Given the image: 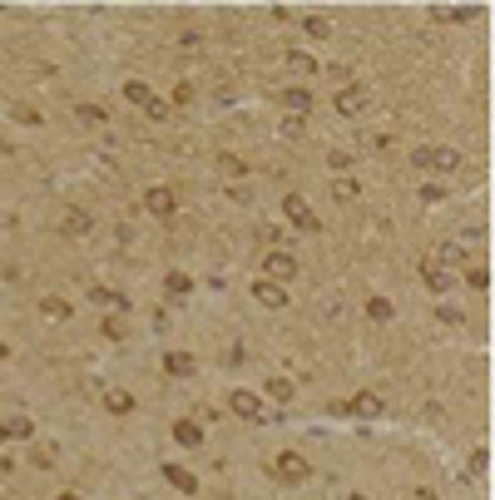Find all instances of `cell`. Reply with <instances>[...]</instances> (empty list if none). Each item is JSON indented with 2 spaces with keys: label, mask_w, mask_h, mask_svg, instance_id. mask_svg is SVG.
<instances>
[{
  "label": "cell",
  "mask_w": 495,
  "mask_h": 500,
  "mask_svg": "<svg viewBox=\"0 0 495 500\" xmlns=\"http://www.w3.org/2000/svg\"><path fill=\"white\" fill-rule=\"evenodd\" d=\"M283 213H288V223H293L297 233H322V218L312 213V203L302 199V194H288L283 199Z\"/></svg>",
  "instance_id": "1"
},
{
  "label": "cell",
  "mask_w": 495,
  "mask_h": 500,
  "mask_svg": "<svg viewBox=\"0 0 495 500\" xmlns=\"http://www.w3.org/2000/svg\"><path fill=\"white\" fill-rule=\"evenodd\" d=\"M411 164H416V169H436V174H451V169L461 164V154H456V149H436V144H426V149H416V154H411Z\"/></svg>",
  "instance_id": "2"
},
{
  "label": "cell",
  "mask_w": 495,
  "mask_h": 500,
  "mask_svg": "<svg viewBox=\"0 0 495 500\" xmlns=\"http://www.w3.org/2000/svg\"><path fill=\"white\" fill-rule=\"evenodd\" d=\"M367 109H372V90H367V85H342V90H337V114L362 119Z\"/></svg>",
  "instance_id": "3"
},
{
  "label": "cell",
  "mask_w": 495,
  "mask_h": 500,
  "mask_svg": "<svg viewBox=\"0 0 495 500\" xmlns=\"http://www.w3.org/2000/svg\"><path fill=\"white\" fill-rule=\"evenodd\" d=\"M273 471H278V481H288V486H302V481L312 476V466H307L297 451H283V456L273 461Z\"/></svg>",
  "instance_id": "4"
},
{
  "label": "cell",
  "mask_w": 495,
  "mask_h": 500,
  "mask_svg": "<svg viewBox=\"0 0 495 500\" xmlns=\"http://www.w3.org/2000/svg\"><path fill=\"white\" fill-rule=\"evenodd\" d=\"M263 273H268V283L283 288V283H293V278H297V258H293V253H268V258H263Z\"/></svg>",
  "instance_id": "5"
},
{
  "label": "cell",
  "mask_w": 495,
  "mask_h": 500,
  "mask_svg": "<svg viewBox=\"0 0 495 500\" xmlns=\"http://www.w3.org/2000/svg\"><path fill=\"white\" fill-rule=\"evenodd\" d=\"M144 208H149L154 218H174V208H179V194H174V189H164V184H154V189L144 194Z\"/></svg>",
  "instance_id": "6"
},
{
  "label": "cell",
  "mask_w": 495,
  "mask_h": 500,
  "mask_svg": "<svg viewBox=\"0 0 495 500\" xmlns=\"http://www.w3.org/2000/svg\"><path fill=\"white\" fill-rule=\"evenodd\" d=\"M253 302H263V307H273V312H283V307H288V288H278V283H268V278H258V283H253Z\"/></svg>",
  "instance_id": "7"
},
{
  "label": "cell",
  "mask_w": 495,
  "mask_h": 500,
  "mask_svg": "<svg viewBox=\"0 0 495 500\" xmlns=\"http://www.w3.org/2000/svg\"><path fill=\"white\" fill-rule=\"evenodd\" d=\"M90 228H95V218H90L85 208H65V213H60V233H65V238H85Z\"/></svg>",
  "instance_id": "8"
},
{
  "label": "cell",
  "mask_w": 495,
  "mask_h": 500,
  "mask_svg": "<svg viewBox=\"0 0 495 500\" xmlns=\"http://www.w3.org/2000/svg\"><path fill=\"white\" fill-rule=\"evenodd\" d=\"M164 481H169L179 496H198V476L189 466H174V461H169V466H164Z\"/></svg>",
  "instance_id": "9"
},
{
  "label": "cell",
  "mask_w": 495,
  "mask_h": 500,
  "mask_svg": "<svg viewBox=\"0 0 495 500\" xmlns=\"http://www.w3.org/2000/svg\"><path fill=\"white\" fill-rule=\"evenodd\" d=\"M228 406H233V416H243V421H263V401H258V392H233Z\"/></svg>",
  "instance_id": "10"
},
{
  "label": "cell",
  "mask_w": 495,
  "mask_h": 500,
  "mask_svg": "<svg viewBox=\"0 0 495 500\" xmlns=\"http://www.w3.org/2000/svg\"><path fill=\"white\" fill-rule=\"evenodd\" d=\"M451 278H456V273H451L446 263H426V268H421V283H426L431 293H451Z\"/></svg>",
  "instance_id": "11"
},
{
  "label": "cell",
  "mask_w": 495,
  "mask_h": 500,
  "mask_svg": "<svg viewBox=\"0 0 495 500\" xmlns=\"http://www.w3.org/2000/svg\"><path fill=\"white\" fill-rule=\"evenodd\" d=\"M337 411H352V416H367V421H377V416H382V397L362 392V397H352L347 406H337Z\"/></svg>",
  "instance_id": "12"
},
{
  "label": "cell",
  "mask_w": 495,
  "mask_h": 500,
  "mask_svg": "<svg viewBox=\"0 0 495 500\" xmlns=\"http://www.w3.org/2000/svg\"><path fill=\"white\" fill-rule=\"evenodd\" d=\"M174 441L194 451V446H203V426H198V421H189V416H184V421H174Z\"/></svg>",
  "instance_id": "13"
},
{
  "label": "cell",
  "mask_w": 495,
  "mask_h": 500,
  "mask_svg": "<svg viewBox=\"0 0 495 500\" xmlns=\"http://www.w3.org/2000/svg\"><path fill=\"white\" fill-rule=\"evenodd\" d=\"M104 411H109V416H129V411H134V392L109 387V392H104Z\"/></svg>",
  "instance_id": "14"
},
{
  "label": "cell",
  "mask_w": 495,
  "mask_h": 500,
  "mask_svg": "<svg viewBox=\"0 0 495 500\" xmlns=\"http://www.w3.org/2000/svg\"><path fill=\"white\" fill-rule=\"evenodd\" d=\"M164 372H169V377H194L198 362L189 357V352H169V357H164Z\"/></svg>",
  "instance_id": "15"
},
{
  "label": "cell",
  "mask_w": 495,
  "mask_h": 500,
  "mask_svg": "<svg viewBox=\"0 0 495 500\" xmlns=\"http://www.w3.org/2000/svg\"><path fill=\"white\" fill-rule=\"evenodd\" d=\"M431 15H436V20H476L481 5H436Z\"/></svg>",
  "instance_id": "16"
},
{
  "label": "cell",
  "mask_w": 495,
  "mask_h": 500,
  "mask_svg": "<svg viewBox=\"0 0 495 500\" xmlns=\"http://www.w3.org/2000/svg\"><path fill=\"white\" fill-rule=\"evenodd\" d=\"M164 293H169V298H189V293H194V278H189V273H169V278H164Z\"/></svg>",
  "instance_id": "17"
},
{
  "label": "cell",
  "mask_w": 495,
  "mask_h": 500,
  "mask_svg": "<svg viewBox=\"0 0 495 500\" xmlns=\"http://www.w3.org/2000/svg\"><path fill=\"white\" fill-rule=\"evenodd\" d=\"M30 436H35L30 416H10V421H5V441H30Z\"/></svg>",
  "instance_id": "18"
},
{
  "label": "cell",
  "mask_w": 495,
  "mask_h": 500,
  "mask_svg": "<svg viewBox=\"0 0 495 500\" xmlns=\"http://www.w3.org/2000/svg\"><path fill=\"white\" fill-rule=\"evenodd\" d=\"M466 283H471L476 293H491V268H486V263H471V268H466Z\"/></svg>",
  "instance_id": "19"
},
{
  "label": "cell",
  "mask_w": 495,
  "mask_h": 500,
  "mask_svg": "<svg viewBox=\"0 0 495 500\" xmlns=\"http://www.w3.org/2000/svg\"><path fill=\"white\" fill-rule=\"evenodd\" d=\"M124 100H129V104H139V109H144V104L154 100V90H149L144 80H129V85H124Z\"/></svg>",
  "instance_id": "20"
},
{
  "label": "cell",
  "mask_w": 495,
  "mask_h": 500,
  "mask_svg": "<svg viewBox=\"0 0 495 500\" xmlns=\"http://www.w3.org/2000/svg\"><path fill=\"white\" fill-rule=\"evenodd\" d=\"M288 70H293V75H312V70H317V60H312L307 50H288Z\"/></svg>",
  "instance_id": "21"
},
{
  "label": "cell",
  "mask_w": 495,
  "mask_h": 500,
  "mask_svg": "<svg viewBox=\"0 0 495 500\" xmlns=\"http://www.w3.org/2000/svg\"><path fill=\"white\" fill-rule=\"evenodd\" d=\"M283 104H288L293 114H312V95H307V90H288V95H283Z\"/></svg>",
  "instance_id": "22"
},
{
  "label": "cell",
  "mask_w": 495,
  "mask_h": 500,
  "mask_svg": "<svg viewBox=\"0 0 495 500\" xmlns=\"http://www.w3.org/2000/svg\"><path fill=\"white\" fill-rule=\"evenodd\" d=\"M367 317H372V322H392L396 312H392V302H387V298H367Z\"/></svg>",
  "instance_id": "23"
},
{
  "label": "cell",
  "mask_w": 495,
  "mask_h": 500,
  "mask_svg": "<svg viewBox=\"0 0 495 500\" xmlns=\"http://www.w3.org/2000/svg\"><path fill=\"white\" fill-rule=\"evenodd\" d=\"M302 30H307L312 40H332V25H327L322 15H307V20H302Z\"/></svg>",
  "instance_id": "24"
},
{
  "label": "cell",
  "mask_w": 495,
  "mask_h": 500,
  "mask_svg": "<svg viewBox=\"0 0 495 500\" xmlns=\"http://www.w3.org/2000/svg\"><path fill=\"white\" fill-rule=\"evenodd\" d=\"M144 114H149L154 124H164V119H174V104H169V100H149V104H144Z\"/></svg>",
  "instance_id": "25"
},
{
  "label": "cell",
  "mask_w": 495,
  "mask_h": 500,
  "mask_svg": "<svg viewBox=\"0 0 495 500\" xmlns=\"http://www.w3.org/2000/svg\"><path fill=\"white\" fill-rule=\"evenodd\" d=\"M263 392H268L273 401H293V382H288V377H273V382H268Z\"/></svg>",
  "instance_id": "26"
},
{
  "label": "cell",
  "mask_w": 495,
  "mask_h": 500,
  "mask_svg": "<svg viewBox=\"0 0 495 500\" xmlns=\"http://www.w3.org/2000/svg\"><path fill=\"white\" fill-rule=\"evenodd\" d=\"M75 114H80L85 124H104V119H109V109H104V104H80Z\"/></svg>",
  "instance_id": "27"
},
{
  "label": "cell",
  "mask_w": 495,
  "mask_h": 500,
  "mask_svg": "<svg viewBox=\"0 0 495 500\" xmlns=\"http://www.w3.org/2000/svg\"><path fill=\"white\" fill-rule=\"evenodd\" d=\"M486 466H491V451H471V466H466V476H486Z\"/></svg>",
  "instance_id": "28"
},
{
  "label": "cell",
  "mask_w": 495,
  "mask_h": 500,
  "mask_svg": "<svg viewBox=\"0 0 495 500\" xmlns=\"http://www.w3.org/2000/svg\"><path fill=\"white\" fill-rule=\"evenodd\" d=\"M40 312H45V317H70V302H65V298H45V302H40Z\"/></svg>",
  "instance_id": "29"
},
{
  "label": "cell",
  "mask_w": 495,
  "mask_h": 500,
  "mask_svg": "<svg viewBox=\"0 0 495 500\" xmlns=\"http://www.w3.org/2000/svg\"><path fill=\"white\" fill-rule=\"evenodd\" d=\"M104 337H114V342L129 337V322H124V317H104Z\"/></svg>",
  "instance_id": "30"
},
{
  "label": "cell",
  "mask_w": 495,
  "mask_h": 500,
  "mask_svg": "<svg viewBox=\"0 0 495 500\" xmlns=\"http://www.w3.org/2000/svg\"><path fill=\"white\" fill-rule=\"evenodd\" d=\"M352 164H357V154H342V149L327 154V169H352Z\"/></svg>",
  "instance_id": "31"
},
{
  "label": "cell",
  "mask_w": 495,
  "mask_h": 500,
  "mask_svg": "<svg viewBox=\"0 0 495 500\" xmlns=\"http://www.w3.org/2000/svg\"><path fill=\"white\" fill-rule=\"evenodd\" d=\"M436 317H441V322H451V327H456V322H461V317H466V312H461V307H451V302H441V307H436Z\"/></svg>",
  "instance_id": "32"
},
{
  "label": "cell",
  "mask_w": 495,
  "mask_h": 500,
  "mask_svg": "<svg viewBox=\"0 0 495 500\" xmlns=\"http://www.w3.org/2000/svg\"><path fill=\"white\" fill-rule=\"evenodd\" d=\"M332 194H337V199H342V203H352V199H357V194H362V189H357V184H352V179H342V184H337V189H332Z\"/></svg>",
  "instance_id": "33"
},
{
  "label": "cell",
  "mask_w": 495,
  "mask_h": 500,
  "mask_svg": "<svg viewBox=\"0 0 495 500\" xmlns=\"http://www.w3.org/2000/svg\"><path fill=\"white\" fill-rule=\"evenodd\" d=\"M218 169H223V174H243L248 164H243V159H233V154H223V159H218Z\"/></svg>",
  "instance_id": "34"
},
{
  "label": "cell",
  "mask_w": 495,
  "mask_h": 500,
  "mask_svg": "<svg viewBox=\"0 0 495 500\" xmlns=\"http://www.w3.org/2000/svg\"><path fill=\"white\" fill-rule=\"evenodd\" d=\"M15 119H20V124H40V114H35L30 104H20V109H15Z\"/></svg>",
  "instance_id": "35"
},
{
  "label": "cell",
  "mask_w": 495,
  "mask_h": 500,
  "mask_svg": "<svg viewBox=\"0 0 495 500\" xmlns=\"http://www.w3.org/2000/svg\"><path fill=\"white\" fill-rule=\"evenodd\" d=\"M421 199H426V203H441L446 194H441V184H426V189H421Z\"/></svg>",
  "instance_id": "36"
},
{
  "label": "cell",
  "mask_w": 495,
  "mask_h": 500,
  "mask_svg": "<svg viewBox=\"0 0 495 500\" xmlns=\"http://www.w3.org/2000/svg\"><path fill=\"white\" fill-rule=\"evenodd\" d=\"M55 500H85V496H80V491H60Z\"/></svg>",
  "instance_id": "37"
},
{
  "label": "cell",
  "mask_w": 495,
  "mask_h": 500,
  "mask_svg": "<svg viewBox=\"0 0 495 500\" xmlns=\"http://www.w3.org/2000/svg\"><path fill=\"white\" fill-rule=\"evenodd\" d=\"M5 357H10V347H5V342H0V362H5Z\"/></svg>",
  "instance_id": "38"
},
{
  "label": "cell",
  "mask_w": 495,
  "mask_h": 500,
  "mask_svg": "<svg viewBox=\"0 0 495 500\" xmlns=\"http://www.w3.org/2000/svg\"><path fill=\"white\" fill-rule=\"evenodd\" d=\"M0 441H5V421H0Z\"/></svg>",
  "instance_id": "39"
},
{
  "label": "cell",
  "mask_w": 495,
  "mask_h": 500,
  "mask_svg": "<svg viewBox=\"0 0 495 500\" xmlns=\"http://www.w3.org/2000/svg\"><path fill=\"white\" fill-rule=\"evenodd\" d=\"M347 500H367V496H347Z\"/></svg>",
  "instance_id": "40"
}]
</instances>
